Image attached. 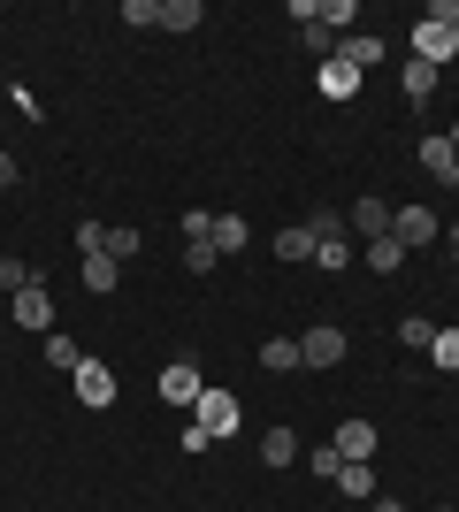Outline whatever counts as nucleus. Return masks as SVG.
<instances>
[{
	"label": "nucleus",
	"mask_w": 459,
	"mask_h": 512,
	"mask_svg": "<svg viewBox=\"0 0 459 512\" xmlns=\"http://www.w3.org/2000/svg\"><path fill=\"white\" fill-rule=\"evenodd\" d=\"M192 421L207 428V436H238L245 406H238V398H230V390H199V406H192Z\"/></svg>",
	"instance_id": "f257e3e1"
},
{
	"label": "nucleus",
	"mask_w": 459,
	"mask_h": 512,
	"mask_svg": "<svg viewBox=\"0 0 459 512\" xmlns=\"http://www.w3.org/2000/svg\"><path fill=\"white\" fill-rule=\"evenodd\" d=\"M391 237L406 245V253H421V245H437V237H444V222L429 207H391Z\"/></svg>",
	"instance_id": "f03ea898"
},
{
	"label": "nucleus",
	"mask_w": 459,
	"mask_h": 512,
	"mask_svg": "<svg viewBox=\"0 0 459 512\" xmlns=\"http://www.w3.org/2000/svg\"><path fill=\"white\" fill-rule=\"evenodd\" d=\"M337 360H345V329H337V321H314L299 337V367H337Z\"/></svg>",
	"instance_id": "7ed1b4c3"
},
{
	"label": "nucleus",
	"mask_w": 459,
	"mask_h": 512,
	"mask_svg": "<svg viewBox=\"0 0 459 512\" xmlns=\"http://www.w3.org/2000/svg\"><path fill=\"white\" fill-rule=\"evenodd\" d=\"M199 390H207V383H199L192 360H169V367H161V398H169V406H199Z\"/></svg>",
	"instance_id": "20e7f679"
},
{
	"label": "nucleus",
	"mask_w": 459,
	"mask_h": 512,
	"mask_svg": "<svg viewBox=\"0 0 459 512\" xmlns=\"http://www.w3.org/2000/svg\"><path fill=\"white\" fill-rule=\"evenodd\" d=\"M459 54V39L444 31V23H414V62H429V69H444Z\"/></svg>",
	"instance_id": "39448f33"
},
{
	"label": "nucleus",
	"mask_w": 459,
	"mask_h": 512,
	"mask_svg": "<svg viewBox=\"0 0 459 512\" xmlns=\"http://www.w3.org/2000/svg\"><path fill=\"white\" fill-rule=\"evenodd\" d=\"M69 383H77V398H85V406H115V367L85 360L77 375H69Z\"/></svg>",
	"instance_id": "423d86ee"
},
{
	"label": "nucleus",
	"mask_w": 459,
	"mask_h": 512,
	"mask_svg": "<svg viewBox=\"0 0 459 512\" xmlns=\"http://www.w3.org/2000/svg\"><path fill=\"white\" fill-rule=\"evenodd\" d=\"M421 169L429 176H444V184H452V169H459V146H452V130H429V138H421Z\"/></svg>",
	"instance_id": "0eeeda50"
},
{
	"label": "nucleus",
	"mask_w": 459,
	"mask_h": 512,
	"mask_svg": "<svg viewBox=\"0 0 459 512\" xmlns=\"http://www.w3.org/2000/svg\"><path fill=\"white\" fill-rule=\"evenodd\" d=\"M16 321H23V329H54V291H46V283L16 291Z\"/></svg>",
	"instance_id": "6e6552de"
},
{
	"label": "nucleus",
	"mask_w": 459,
	"mask_h": 512,
	"mask_svg": "<svg viewBox=\"0 0 459 512\" xmlns=\"http://www.w3.org/2000/svg\"><path fill=\"white\" fill-rule=\"evenodd\" d=\"M352 237H391V199H360V207H352Z\"/></svg>",
	"instance_id": "1a4fd4ad"
},
{
	"label": "nucleus",
	"mask_w": 459,
	"mask_h": 512,
	"mask_svg": "<svg viewBox=\"0 0 459 512\" xmlns=\"http://www.w3.org/2000/svg\"><path fill=\"white\" fill-rule=\"evenodd\" d=\"M207 245H215L222 260H230V253H245V245H253V230H245V214H215V230H207Z\"/></svg>",
	"instance_id": "9d476101"
},
{
	"label": "nucleus",
	"mask_w": 459,
	"mask_h": 512,
	"mask_svg": "<svg viewBox=\"0 0 459 512\" xmlns=\"http://www.w3.org/2000/svg\"><path fill=\"white\" fill-rule=\"evenodd\" d=\"M329 444L345 451V459H368V451H375V421H360V413H352V421H337V436H329Z\"/></svg>",
	"instance_id": "9b49d317"
},
{
	"label": "nucleus",
	"mask_w": 459,
	"mask_h": 512,
	"mask_svg": "<svg viewBox=\"0 0 459 512\" xmlns=\"http://www.w3.org/2000/svg\"><path fill=\"white\" fill-rule=\"evenodd\" d=\"M46 367H62V375H77V367H85V344L69 337V329H46Z\"/></svg>",
	"instance_id": "f8f14e48"
},
{
	"label": "nucleus",
	"mask_w": 459,
	"mask_h": 512,
	"mask_svg": "<svg viewBox=\"0 0 459 512\" xmlns=\"http://www.w3.org/2000/svg\"><path fill=\"white\" fill-rule=\"evenodd\" d=\"M322 92H329V100H352V92H360V69H352L345 54H329V62H322Z\"/></svg>",
	"instance_id": "ddd939ff"
},
{
	"label": "nucleus",
	"mask_w": 459,
	"mask_h": 512,
	"mask_svg": "<svg viewBox=\"0 0 459 512\" xmlns=\"http://www.w3.org/2000/svg\"><path fill=\"white\" fill-rule=\"evenodd\" d=\"M337 490H345L352 505H368V497H375V467H368V459H345V467H337Z\"/></svg>",
	"instance_id": "4468645a"
},
{
	"label": "nucleus",
	"mask_w": 459,
	"mask_h": 512,
	"mask_svg": "<svg viewBox=\"0 0 459 512\" xmlns=\"http://www.w3.org/2000/svg\"><path fill=\"white\" fill-rule=\"evenodd\" d=\"M115 283H123V268H115L108 253H85V291H92V299H108Z\"/></svg>",
	"instance_id": "2eb2a0df"
},
{
	"label": "nucleus",
	"mask_w": 459,
	"mask_h": 512,
	"mask_svg": "<svg viewBox=\"0 0 459 512\" xmlns=\"http://www.w3.org/2000/svg\"><path fill=\"white\" fill-rule=\"evenodd\" d=\"M199 23H207L199 0H161V31H199Z\"/></svg>",
	"instance_id": "dca6fc26"
},
{
	"label": "nucleus",
	"mask_w": 459,
	"mask_h": 512,
	"mask_svg": "<svg viewBox=\"0 0 459 512\" xmlns=\"http://www.w3.org/2000/svg\"><path fill=\"white\" fill-rule=\"evenodd\" d=\"M291 459H299V436H291V428H268L261 436V467H291Z\"/></svg>",
	"instance_id": "f3484780"
},
{
	"label": "nucleus",
	"mask_w": 459,
	"mask_h": 512,
	"mask_svg": "<svg viewBox=\"0 0 459 512\" xmlns=\"http://www.w3.org/2000/svg\"><path fill=\"white\" fill-rule=\"evenodd\" d=\"M261 367H268V375L299 367V337H268V344H261Z\"/></svg>",
	"instance_id": "a211bd4d"
},
{
	"label": "nucleus",
	"mask_w": 459,
	"mask_h": 512,
	"mask_svg": "<svg viewBox=\"0 0 459 512\" xmlns=\"http://www.w3.org/2000/svg\"><path fill=\"white\" fill-rule=\"evenodd\" d=\"M276 253H284V260H314V230H306V222L276 230Z\"/></svg>",
	"instance_id": "6ab92c4d"
},
{
	"label": "nucleus",
	"mask_w": 459,
	"mask_h": 512,
	"mask_svg": "<svg viewBox=\"0 0 459 512\" xmlns=\"http://www.w3.org/2000/svg\"><path fill=\"white\" fill-rule=\"evenodd\" d=\"M31 283H39V268H31V260H0V291H8V299H16V291H31Z\"/></svg>",
	"instance_id": "aec40b11"
},
{
	"label": "nucleus",
	"mask_w": 459,
	"mask_h": 512,
	"mask_svg": "<svg viewBox=\"0 0 459 512\" xmlns=\"http://www.w3.org/2000/svg\"><path fill=\"white\" fill-rule=\"evenodd\" d=\"M398 344H406V352H429V344H437V321L406 314V321H398Z\"/></svg>",
	"instance_id": "412c9836"
},
{
	"label": "nucleus",
	"mask_w": 459,
	"mask_h": 512,
	"mask_svg": "<svg viewBox=\"0 0 459 512\" xmlns=\"http://www.w3.org/2000/svg\"><path fill=\"white\" fill-rule=\"evenodd\" d=\"M398 260H406L398 237H375V245H368V268H375V276H398Z\"/></svg>",
	"instance_id": "4be33fe9"
},
{
	"label": "nucleus",
	"mask_w": 459,
	"mask_h": 512,
	"mask_svg": "<svg viewBox=\"0 0 459 512\" xmlns=\"http://www.w3.org/2000/svg\"><path fill=\"white\" fill-rule=\"evenodd\" d=\"M406 100H437V69H429V62H406Z\"/></svg>",
	"instance_id": "5701e85b"
},
{
	"label": "nucleus",
	"mask_w": 459,
	"mask_h": 512,
	"mask_svg": "<svg viewBox=\"0 0 459 512\" xmlns=\"http://www.w3.org/2000/svg\"><path fill=\"white\" fill-rule=\"evenodd\" d=\"M314 268H329V276L352 268V245H345V237H322V245H314Z\"/></svg>",
	"instance_id": "b1692460"
},
{
	"label": "nucleus",
	"mask_w": 459,
	"mask_h": 512,
	"mask_svg": "<svg viewBox=\"0 0 459 512\" xmlns=\"http://www.w3.org/2000/svg\"><path fill=\"white\" fill-rule=\"evenodd\" d=\"M337 54H345L352 69H368V62H383V39H368V31H360V39H345Z\"/></svg>",
	"instance_id": "393cba45"
},
{
	"label": "nucleus",
	"mask_w": 459,
	"mask_h": 512,
	"mask_svg": "<svg viewBox=\"0 0 459 512\" xmlns=\"http://www.w3.org/2000/svg\"><path fill=\"white\" fill-rule=\"evenodd\" d=\"M429 360H437L444 375H459V329H437V344H429Z\"/></svg>",
	"instance_id": "a878e982"
},
{
	"label": "nucleus",
	"mask_w": 459,
	"mask_h": 512,
	"mask_svg": "<svg viewBox=\"0 0 459 512\" xmlns=\"http://www.w3.org/2000/svg\"><path fill=\"white\" fill-rule=\"evenodd\" d=\"M306 230H314V245H322V237H345V214H337V207H314V214H306Z\"/></svg>",
	"instance_id": "bb28decb"
},
{
	"label": "nucleus",
	"mask_w": 459,
	"mask_h": 512,
	"mask_svg": "<svg viewBox=\"0 0 459 512\" xmlns=\"http://www.w3.org/2000/svg\"><path fill=\"white\" fill-rule=\"evenodd\" d=\"M184 268H192V276H215V268H222V253L207 245V237H199V245H184Z\"/></svg>",
	"instance_id": "cd10ccee"
},
{
	"label": "nucleus",
	"mask_w": 459,
	"mask_h": 512,
	"mask_svg": "<svg viewBox=\"0 0 459 512\" xmlns=\"http://www.w3.org/2000/svg\"><path fill=\"white\" fill-rule=\"evenodd\" d=\"M123 23H138V31H161V0H123Z\"/></svg>",
	"instance_id": "c85d7f7f"
},
{
	"label": "nucleus",
	"mask_w": 459,
	"mask_h": 512,
	"mask_svg": "<svg viewBox=\"0 0 459 512\" xmlns=\"http://www.w3.org/2000/svg\"><path fill=\"white\" fill-rule=\"evenodd\" d=\"M306 54H322V62H329V54H337V31H329V23H322V16L306 23Z\"/></svg>",
	"instance_id": "c756f323"
},
{
	"label": "nucleus",
	"mask_w": 459,
	"mask_h": 512,
	"mask_svg": "<svg viewBox=\"0 0 459 512\" xmlns=\"http://www.w3.org/2000/svg\"><path fill=\"white\" fill-rule=\"evenodd\" d=\"M77 253H108V230H100V222H77Z\"/></svg>",
	"instance_id": "7c9ffc66"
},
{
	"label": "nucleus",
	"mask_w": 459,
	"mask_h": 512,
	"mask_svg": "<svg viewBox=\"0 0 459 512\" xmlns=\"http://www.w3.org/2000/svg\"><path fill=\"white\" fill-rule=\"evenodd\" d=\"M322 23H329V31H345V23H360V8H352V0H329Z\"/></svg>",
	"instance_id": "2f4dec72"
},
{
	"label": "nucleus",
	"mask_w": 459,
	"mask_h": 512,
	"mask_svg": "<svg viewBox=\"0 0 459 512\" xmlns=\"http://www.w3.org/2000/svg\"><path fill=\"white\" fill-rule=\"evenodd\" d=\"M138 253V230H108V260H131Z\"/></svg>",
	"instance_id": "473e14b6"
},
{
	"label": "nucleus",
	"mask_w": 459,
	"mask_h": 512,
	"mask_svg": "<svg viewBox=\"0 0 459 512\" xmlns=\"http://www.w3.org/2000/svg\"><path fill=\"white\" fill-rule=\"evenodd\" d=\"M429 23H444V31L459 39V0H437V8H429Z\"/></svg>",
	"instance_id": "72a5a7b5"
},
{
	"label": "nucleus",
	"mask_w": 459,
	"mask_h": 512,
	"mask_svg": "<svg viewBox=\"0 0 459 512\" xmlns=\"http://www.w3.org/2000/svg\"><path fill=\"white\" fill-rule=\"evenodd\" d=\"M16 184H23V169H16V153L0 146V192H16Z\"/></svg>",
	"instance_id": "f704fd0d"
},
{
	"label": "nucleus",
	"mask_w": 459,
	"mask_h": 512,
	"mask_svg": "<svg viewBox=\"0 0 459 512\" xmlns=\"http://www.w3.org/2000/svg\"><path fill=\"white\" fill-rule=\"evenodd\" d=\"M368 512H406V505H398V497H383V490H375V497H368Z\"/></svg>",
	"instance_id": "c9c22d12"
},
{
	"label": "nucleus",
	"mask_w": 459,
	"mask_h": 512,
	"mask_svg": "<svg viewBox=\"0 0 459 512\" xmlns=\"http://www.w3.org/2000/svg\"><path fill=\"white\" fill-rule=\"evenodd\" d=\"M444 237H452V253H459V222H452V230H444Z\"/></svg>",
	"instance_id": "e433bc0d"
},
{
	"label": "nucleus",
	"mask_w": 459,
	"mask_h": 512,
	"mask_svg": "<svg viewBox=\"0 0 459 512\" xmlns=\"http://www.w3.org/2000/svg\"><path fill=\"white\" fill-rule=\"evenodd\" d=\"M437 512H452V505H437Z\"/></svg>",
	"instance_id": "4c0bfd02"
},
{
	"label": "nucleus",
	"mask_w": 459,
	"mask_h": 512,
	"mask_svg": "<svg viewBox=\"0 0 459 512\" xmlns=\"http://www.w3.org/2000/svg\"><path fill=\"white\" fill-rule=\"evenodd\" d=\"M452 184H459V169H452Z\"/></svg>",
	"instance_id": "58836bf2"
},
{
	"label": "nucleus",
	"mask_w": 459,
	"mask_h": 512,
	"mask_svg": "<svg viewBox=\"0 0 459 512\" xmlns=\"http://www.w3.org/2000/svg\"><path fill=\"white\" fill-rule=\"evenodd\" d=\"M452 283H459V268H452Z\"/></svg>",
	"instance_id": "ea45409f"
}]
</instances>
